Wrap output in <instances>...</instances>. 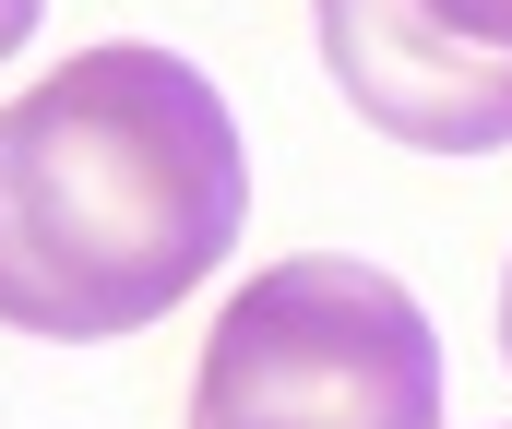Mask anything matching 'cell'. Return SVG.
<instances>
[{
    "label": "cell",
    "mask_w": 512,
    "mask_h": 429,
    "mask_svg": "<svg viewBox=\"0 0 512 429\" xmlns=\"http://www.w3.org/2000/svg\"><path fill=\"white\" fill-rule=\"evenodd\" d=\"M251 155L155 36H108L0 108V322L48 346H108L167 322L239 251Z\"/></svg>",
    "instance_id": "1"
},
{
    "label": "cell",
    "mask_w": 512,
    "mask_h": 429,
    "mask_svg": "<svg viewBox=\"0 0 512 429\" xmlns=\"http://www.w3.org/2000/svg\"><path fill=\"white\" fill-rule=\"evenodd\" d=\"M191 429H441V334L382 263H262L203 334Z\"/></svg>",
    "instance_id": "2"
},
{
    "label": "cell",
    "mask_w": 512,
    "mask_h": 429,
    "mask_svg": "<svg viewBox=\"0 0 512 429\" xmlns=\"http://www.w3.org/2000/svg\"><path fill=\"white\" fill-rule=\"evenodd\" d=\"M322 72L370 132L417 143V155H501L512 143V72L429 36L405 0H322Z\"/></svg>",
    "instance_id": "3"
},
{
    "label": "cell",
    "mask_w": 512,
    "mask_h": 429,
    "mask_svg": "<svg viewBox=\"0 0 512 429\" xmlns=\"http://www.w3.org/2000/svg\"><path fill=\"white\" fill-rule=\"evenodd\" d=\"M429 36H453L465 60H489V72H512V0H405Z\"/></svg>",
    "instance_id": "4"
},
{
    "label": "cell",
    "mask_w": 512,
    "mask_h": 429,
    "mask_svg": "<svg viewBox=\"0 0 512 429\" xmlns=\"http://www.w3.org/2000/svg\"><path fill=\"white\" fill-rule=\"evenodd\" d=\"M501 358H512V275H501Z\"/></svg>",
    "instance_id": "5"
}]
</instances>
